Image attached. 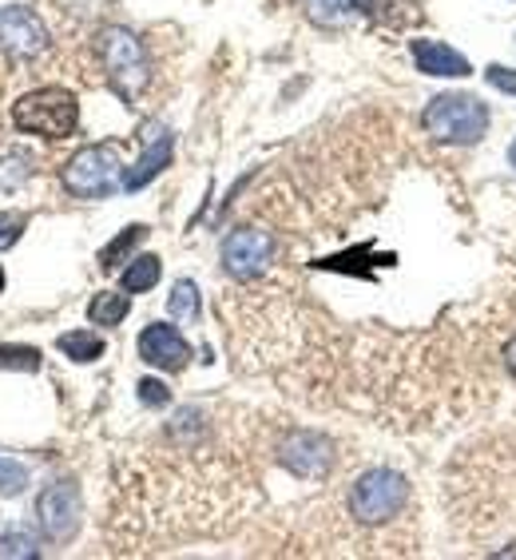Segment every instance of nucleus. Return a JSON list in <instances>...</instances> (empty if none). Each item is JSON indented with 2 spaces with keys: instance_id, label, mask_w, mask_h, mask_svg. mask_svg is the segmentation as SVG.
Segmentation results:
<instances>
[{
  "instance_id": "1",
  "label": "nucleus",
  "mask_w": 516,
  "mask_h": 560,
  "mask_svg": "<svg viewBox=\"0 0 516 560\" xmlns=\"http://www.w3.org/2000/svg\"><path fill=\"white\" fill-rule=\"evenodd\" d=\"M421 123L437 143L469 147V143H481L484 132H489V104L477 96H465V92H445V96L429 99Z\"/></svg>"
},
{
  "instance_id": "2",
  "label": "nucleus",
  "mask_w": 516,
  "mask_h": 560,
  "mask_svg": "<svg viewBox=\"0 0 516 560\" xmlns=\"http://www.w3.org/2000/svg\"><path fill=\"white\" fill-rule=\"evenodd\" d=\"M99 60H104L108 84L120 92L123 104H135L147 88V76H152L140 36L128 33V28H104L99 33Z\"/></svg>"
},
{
  "instance_id": "3",
  "label": "nucleus",
  "mask_w": 516,
  "mask_h": 560,
  "mask_svg": "<svg viewBox=\"0 0 516 560\" xmlns=\"http://www.w3.org/2000/svg\"><path fill=\"white\" fill-rule=\"evenodd\" d=\"M12 123L28 135H45V140H68L80 123V104L68 88H40L16 99Z\"/></svg>"
},
{
  "instance_id": "4",
  "label": "nucleus",
  "mask_w": 516,
  "mask_h": 560,
  "mask_svg": "<svg viewBox=\"0 0 516 560\" xmlns=\"http://www.w3.org/2000/svg\"><path fill=\"white\" fill-rule=\"evenodd\" d=\"M64 187L76 199H108L116 195V187H123V164L116 143H92L84 152H76L60 171Z\"/></svg>"
},
{
  "instance_id": "5",
  "label": "nucleus",
  "mask_w": 516,
  "mask_h": 560,
  "mask_svg": "<svg viewBox=\"0 0 516 560\" xmlns=\"http://www.w3.org/2000/svg\"><path fill=\"white\" fill-rule=\"evenodd\" d=\"M409 501V481L397 469H370L350 489V513L362 525H385L394 521Z\"/></svg>"
},
{
  "instance_id": "6",
  "label": "nucleus",
  "mask_w": 516,
  "mask_h": 560,
  "mask_svg": "<svg viewBox=\"0 0 516 560\" xmlns=\"http://www.w3.org/2000/svg\"><path fill=\"white\" fill-rule=\"evenodd\" d=\"M36 513H40V528H45L48 540L64 545V540L76 537V528H80V489H76V481L48 485L45 493H40V501H36Z\"/></svg>"
},
{
  "instance_id": "7",
  "label": "nucleus",
  "mask_w": 516,
  "mask_h": 560,
  "mask_svg": "<svg viewBox=\"0 0 516 560\" xmlns=\"http://www.w3.org/2000/svg\"><path fill=\"white\" fill-rule=\"evenodd\" d=\"M275 259V242L266 231H254V227H239L223 239V266L227 275L235 278H254L263 275L266 266Z\"/></svg>"
},
{
  "instance_id": "8",
  "label": "nucleus",
  "mask_w": 516,
  "mask_h": 560,
  "mask_svg": "<svg viewBox=\"0 0 516 560\" xmlns=\"http://www.w3.org/2000/svg\"><path fill=\"white\" fill-rule=\"evenodd\" d=\"M0 48L16 60H33L48 48V28L33 9L24 4H9L0 9Z\"/></svg>"
},
{
  "instance_id": "9",
  "label": "nucleus",
  "mask_w": 516,
  "mask_h": 560,
  "mask_svg": "<svg viewBox=\"0 0 516 560\" xmlns=\"http://www.w3.org/2000/svg\"><path fill=\"white\" fill-rule=\"evenodd\" d=\"M140 358L147 366H155V370L176 373V370H183V366L191 362V346L176 326H167V322H152V326L140 334Z\"/></svg>"
},
{
  "instance_id": "10",
  "label": "nucleus",
  "mask_w": 516,
  "mask_h": 560,
  "mask_svg": "<svg viewBox=\"0 0 516 560\" xmlns=\"http://www.w3.org/2000/svg\"><path fill=\"white\" fill-rule=\"evenodd\" d=\"M278 462L290 473H298V477H322L329 469V462H334V445L322 433L298 429V433L286 438L283 450H278Z\"/></svg>"
},
{
  "instance_id": "11",
  "label": "nucleus",
  "mask_w": 516,
  "mask_h": 560,
  "mask_svg": "<svg viewBox=\"0 0 516 560\" xmlns=\"http://www.w3.org/2000/svg\"><path fill=\"white\" fill-rule=\"evenodd\" d=\"M409 52H413V64H418V72H425V76L457 80V76H469V72H472L469 60H465L457 48L445 45V40H413V45H409Z\"/></svg>"
},
{
  "instance_id": "12",
  "label": "nucleus",
  "mask_w": 516,
  "mask_h": 560,
  "mask_svg": "<svg viewBox=\"0 0 516 560\" xmlns=\"http://www.w3.org/2000/svg\"><path fill=\"white\" fill-rule=\"evenodd\" d=\"M171 155H176V135L159 132L147 147H143V155L135 159V167L123 171V191H140V187H147L167 164H171Z\"/></svg>"
},
{
  "instance_id": "13",
  "label": "nucleus",
  "mask_w": 516,
  "mask_h": 560,
  "mask_svg": "<svg viewBox=\"0 0 516 560\" xmlns=\"http://www.w3.org/2000/svg\"><path fill=\"white\" fill-rule=\"evenodd\" d=\"M159 275H164V263L155 254H135L132 263H128V271L120 275V286L128 295H147L159 283Z\"/></svg>"
},
{
  "instance_id": "14",
  "label": "nucleus",
  "mask_w": 516,
  "mask_h": 560,
  "mask_svg": "<svg viewBox=\"0 0 516 560\" xmlns=\"http://www.w3.org/2000/svg\"><path fill=\"white\" fill-rule=\"evenodd\" d=\"M56 350L72 358V362H96L99 354H104V338L92 334V330H68L56 338Z\"/></svg>"
},
{
  "instance_id": "15",
  "label": "nucleus",
  "mask_w": 516,
  "mask_h": 560,
  "mask_svg": "<svg viewBox=\"0 0 516 560\" xmlns=\"http://www.w3.org/2000/svg\"><path fill=\"white\" fill-rule=\"evenodd\" d=\"M128 310H132V302H128V290H123V295H116V290H104V295H96L88 302V322H92V326H120V322L128 319Z\"/></svg>"
},
{
  "instance_id": "16",
  "label": "nucleus",
  "mask_w": 516,
  "mask_h": 560,
  "mask_svg": "<svg viewBox=\"0 0 516 560\" xmlns=\"http://www.w3.org/2000/svg\"><path fill=\"white\" fill-rule=\"evenodd\" d=\"M167 314H171L179 326H195V322H199V286L191 283V278H179V283L171 286Z\"/></svg>"
},
{
  "instance_id": "17",
  "label": "nucleus",
  "mask_w": 516,
  "mask_h": 560,
  "mask_svg": "<svg viewBox=\"0 0 516 560\" xmlns=\"http://www.w3.org/2000/svg\"><path fill=\"white\" fill-rule=\"evenodd\" d=\"M143 235H147V227H143V223H132V227H123L120 239H111L108 247L99 251V266H104V271H111V266H120L123 259H128V254H132L135 247L143 242Z\"/></svg>"
},
{
  "instance_id": "18",
  "label": "nucleus",
  "mask_w": 516,
  "mask_h": 560,
  "mask_svg": "<svg viewBox=\"0 0 516 560\" xmlns=\"http://www.w3.org/2000/svg\"><path fill=\"white\" fill-rule=\"evenodd\" d=\"M33 155L28 152H21V147H4L0 152V187L4 191H12V187H21L24 179L33 176Z\"/></svg>"
},
{
  "instance_id": "19",
  "label": "nucleus",
  "mask_w": 516,
  "mask_h": 560,
  "mask_svg": "<svg viewBox=\"0 0 516 560\" xmlns=\"http://www.w3.org/2000/svg\"><path fill=\"white\" fill-rule=\"evenodd\" d=\"M0 370L36 373L40 370V350H33V346H0Z\"/></svg>"
},
{
  "instance_id": "20",
  "label": "nucleus",
  "mask_w": 516,
  "mask_h": 560,
  "mask_svg": "<svg viewBox=\"0 0 516 560\" xmlns=\"http://www.w3.org/2000/svg\"><path fill=\"white\" fill-rule=\"evenodd\" d=\"M24 485H28V469L9 457H0V497H16L24 493Z\"/></svg>"
},
{
  "instance_id": "21",
  "label": "nucleus",
  "mask_w": 516,
  "mask_h": 560,
  "mask_svg": "<svg viewBox=\"0 0 516 560\" xmlns=\"http://www.w3.org/2000/svg\"><path fill=\"white\" fill-rule=\"evenodd\" d=\"M0 557L33 560V557H40V549H36V540L28 537V533H0Z\"/></svg>"
},
{
  "instance_id": "22",
  "label": "nucleus",
  "mask_w": 516,
  "mask_h": 560,
  "mask_svg": "<svg viewBox=\"0 0 516 560\" xmlns=\"http://www.w3.org/2000/svg\"><path fill=\"white\" fill-rule=\"evenodd\" d=\"M135 390H140V402L147 409H164L167 402H171V390H167V385L159 382V378H143V382L135 385Z\"/></svg>"
},
{
  "instance_id": "23",
  "label": "nucleus",
  "mask_w": 516,
  "mask_h": 560,
  "mask_svg": "<svg viewBox=\"0 0 516 560\" xmlns=\"http://www.w3.org/2000/svg\"><path fill=\"white\" fill-rule=\"evenodd\" d=\"M484 80L493 84L496 92H505V96H516V68H505V64H489Z\"/></svg>"
},
{
  "instance_id": "24",
  "label": "nucleus",
  "mask_w": 516,
  "mask_h": 560,
  "mask_svg": "<svg viewBox=\"0 0 516 560\" xmlns=\"http://www.w3.org/2000/svg\"><path fill=\"white\" fill-rule=\"evenodd\" d=\"M21 231H24L21 215H16V219H12V215H0V247H12V242L21 239Z\"/></svg>"
},
{
  "instance_id": "25",
  "label": "nucleus",
  "mask_w": 516,
  "mask_h": 560,
  "mask_svg": "<svg viewBox=\"0 0 516 560\" xmlns=\"http://www.w3.org/2000/svg\"><path fill=\"white\" fill-rule=\"evenodd\" d=\"M314 4H319V9H326L329 16H346V12H350L358 0H314Z\"/></svg>"
},
{
  "instance_id": "26",
  "label": "nucleus",
  "mask_w": 516,
  "mask_h": 560,
  "mask_svg": "<svg viewBox=\"0 0 516 560\" xmlns=\"http://www.w3.org/2000/svg\"><path fill=\"white\" fill-rule=\"evenodd\" d=\"M505 366H508V373L516 378V334L505 342Z\"/></svg>"
},
{
  "instance_id": "27",
  "label": "nucleus",
  "mask_w": 516,
  "mask_h": 560,
  "mask_svg": "<svg viewBox=\"0 0 516 560\" xmlns=\"http://www.w3.org/2000/svg\"><path fill=\"white\" fill-rule=\"evenodd\" d=\"M508 164L516 167V140H513V147H508Z\"/></svg>"
},
{
  "instance_id": "28",
  "label": "nucleus",
  "mask_w": 516,
  "mask_h": 560,
  "mask_svg": "<svg viewBox=\"0 0 516 560\" xmlns=\"http://www.w3.org/2000/svg\"><path fill=\"white\" fill-rule=\"evenodd\" d=\"M0 290H4V275H0Z\"/></svg>"
}]
</instances>
